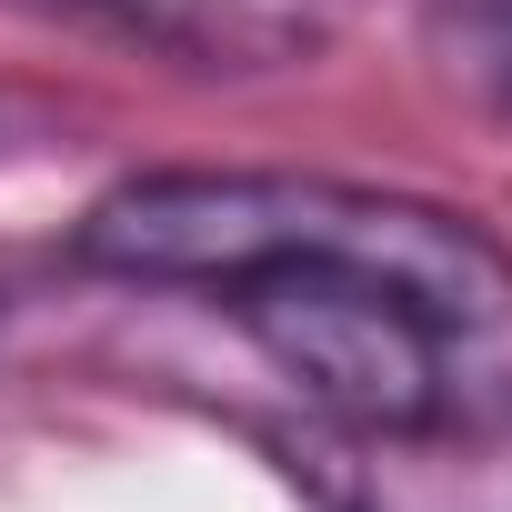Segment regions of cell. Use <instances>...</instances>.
Listing matches in <instances>:
<instances>
[{"mask_svg":"<svg viewBox=\"0 0 512 512\" xmlns=\"http://www.w3.org/2000/svg\"><path fill=\"white\" fill-rule=\"evenodd\" d=\"M71 251L111 282L201 292V302L292 282V272H342V282L412 292L422 312H442L482 342L512 312V251L472 211L382 191V181H332V171H251V161L131 171L81 211Z\"/></svg>","mask_w":512,"mask_h":512,"instance_id":"1","label":"cell"},{"mask_svg":"<svg viewBox=\"0 0 512 512\" xmlns=\"http://www.w3.org/2000/svg\"><path fill=\"white\" fill-rule=\"evenodd\" d=\"M61 11L191 71H292L342 31V0H61Z\"/></svg>","mask_w":512,"mask_h":512,"instance_id":"3","label":"cell"},{"mask_svg":"<svg viewBox=\"0 0 512 512\" xmlns=\"http://www.w3.org/2000/svg\"><path fill=\"white\" fill-rule=\"evenodd\" d=\"M442 51H452V71L482 91V101H502L512 111V0H442Z\"/></svg>","mask_w":512,"mask_h":512,"instance_id":"4","label":"cell"},{"mask_svg":"<svg viewBox=\"0 0 512 512\" xmlns=\"http://www.w3.org/2000/svg\"><path fill=\"white\" fill-rule=\"evenodd\" d=\"M262 362L342 432L362 442H432L472 412V342L462 322L422 312L412 292L342 282V272H292V282H251L221 302Z\"/></svg>","mask_w":512,"mask_h":512,"instance_id":"2","label":"cell"}]
</instances>
